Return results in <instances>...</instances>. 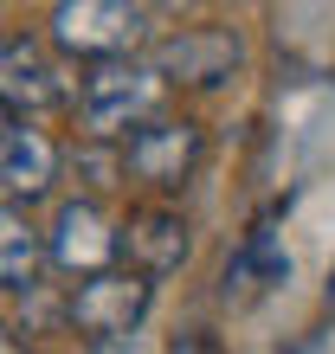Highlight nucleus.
Returning <instances> with one entry per match:
<instances>
[{
	"instance_id": "nucleus-14",
	"label": "nucleus",
	"mask_w": 335,
	"mask_h": 354,
	"mask_svg": "<svg viewBox=\"0 0 335 354\" xmlns=\"http://www.w3.org/2000/svg\"><path fill=\"white\" fill-rule=\"evenodd\" d=\"M7 149H13V116L0 110V161H7Z\"/></svg>"
},
{
	"instance_id": "nucleus-7",
	"label": "nucleus",
	"mask_w": 335,
	"mask_h": 354,
	"mask_svg": "<svg viewBox=\"0 0 335 354\" xmlns=\"http://www.w3.org/2000/svg\"><path fill=\"white\" fill-rule=\"evenodd\" d=\"M116 258H129L136 277H174V270L194 258V225H187L181 206H136L129 219L116 225Z\"/></svg>"
},
{
	"instance_id": "nucleus-1",
	"label": "nucleus",
	"mask_w": 335,
	"mask_h": 354,
	"mask_svg": "<svg viewBox=\"0 0 335 354\" xmlns=\"http://www.w3.org/2000/svg\"><path fill=\"white\" fill-rule=\"evenodd\" d=\"M161 77L149 71V58H110V65H84L78 77V122L84 142H129L142 122L161 116Z\"/></svg>"
},
{
	"instance_id": "nucleus-12",
	"label": "nucleus",
	"mask_w": 335,
	"mask_h": 354,
	"mask_svg": "<svg viewBox=\"0 0 335 354\" xmlns=\"http://www.w3.org/2000/svg\"><path fill=\"white\" fill-rule=\"evenodd\" d=\"M284 354H329V342H316V335H303V342H290Z\"/></svg>"
},
{
	"instance_id": "nucleus-5",
	"label": "nucleus",
	"mask_w": 335,
	"mask_h": 354,
	"mask_svg": "<svg viewBox=\"0 0 335 354\" xmlns=\"http://www.w3.org/2000/svg\"><path fill=\"white\" fill-rule=\"evenodd\" d=\"M206 161V129L194 116H155L123 142V168L155 194H174V187L194 180V168Z\"/></svg>"
},
{
	"instance_id": "nucleus-11",
	"label": "nucleus",
	"mask_w": 335,
	"mask_h": 354,
	"mask_svg": "<svg viewBox=\"0 0 335 354\" xmlns=\"http://www.w3.org/2000/svg\"><path fill=\"white\" fill-rule=\"evenodd\" d=\"M71 168L84 174V187H91V194H110V187L129 174V168H123V149H116V142H84V149H71Z\"/></svg>"
},
{
	"instance_id": "nucleus-2",
	"label": "nucleus",
	"mask_w": 335,
	"mask_h": 354,
	"mask_svg": "<svg viewBox=\"0 0 335 354\" xmlns=\"http://www.w3.org/2000/svg\"><path fill=\"white\" fill-rule=\"evenodd\" d=\"M155 13L136 0H58L52 7V46L84 58V65H110V58H136L149 46Z\"/></svg>"
},
{
	"instance_id": "nucleus-4",
	"label": "nucleus",
	"mask_w": 335,
	"mask_h": 354,
	"mask_svg": "<svg viewBox=\"0 0 335 354\" xmlns=\"http://www.w3.org/2000/svg\"><path fill=\"white\" fill-rule=\"evenodd\" d=\"M245 65V39L233 26H181L149 46V71L181 91H219Z\"/></svg>"
},
{
	"instance_id": "nucleus-3",
	"label": "nucleus",
	"mask_w": 335,
	"mask_h": 354,
	"mask_svg": "<svg viewBox=\"0 0 335 354\" xmlns=\"http://www.w3.org/2000/svg\"><path fill=\"white\" fill-rule=\"evenodd\" d=\"M155 309V283L136 277V270H103V277H84L65 303V322L78 328L91 348H123L149 322Z\"/></svg>"
},
{
	"instance_id": "nucleus-6",
	"label": "nucleus",
	"mask_w": 335,
	"mask_h": 354,
	"mask_svg": "<svg viewBox=\"0 0 335 354\" xmlns=\"http://www.w3.org/2000/svg\"><path fill=\"white\" fill-rule=\"evenodd\" d=\"M46 264H58L65 277H103V270H116V225L103 213V200H65L46 232Z\"/></svg>"
},
{
	"instance_id": "nucleus-10",
	"label": "nucleus",
	"mask_w": 335,
	"mask_h": 354,
	"mask_svg": "<svg viewBox=\"0 0 335 354\" xmlns=\"http://www.w3.org/2000/svg\"><path fill=\"white\" fill-rule=\"evenodd\" d=\"M46 270V232L33 225V206L0 200V290H39Z\"/></svg>"
},
{
	"instance_id": "nucleus-15",
	"label": "nucleus",
	"mask_w": 335,
	"mask_h": 354,
	"mask_svg": "<svg viewBox=\"0 0 335 354\" xmlns=\"http://www.w3.org/2000/svg\"><path fill=\"white\" fill-rule=\"evenodd\" d=\"M329 303H335V264H329Z\"/></svg>"
},
{
	"instance_id": "nucleus-8",
	"label": "nucleus",
	"mask_w": 335,
	"mask_h": 354,
	"mask_svg": "<svg viewBox=\"0 0 335 354\" xmlns=\"http://www.w3.org/2000/svg\"><path fill=\"white\" fill-rule=\"evenodd\" d=\"M65 103V77H58V65H52V52L39 46V39H26V32H13V39H0V110H26V116H39V110H58Z\"/></svg>"
},
{
	"instance_id": "nucleus-13",
	"label": "nucleus",
	"mask_w": 335,
	"mask_h": 354,
	"mask_svg": "<svg viewBox=\"0 0 335 354\" xmlns=\"http://www.w3.org/2000/svg\"><path fill=\"white\" fill-rule=\"evenodd\" d=\"M0 354H33V348H26V342H19V335H13V328H0Z\"/></svg>"
},
{
	"instance_id": "nucleus-9",
	"label": "nucleus",
	"mask_w": 335,
	"mask_h": 354,
	"mask_svg": "<svg viewBox=\"0 0 335 354\" xmlns=\"http://www.w3.org/2000/svg\"><path fill=\"white\" fill-rule=\"evenodd\" d=\"M58 142L46 129H13V149L7 161H0V187H7V200L13 206H33V200H46L52 194V180H58Z\"/></svg>"
}]
</instances>
